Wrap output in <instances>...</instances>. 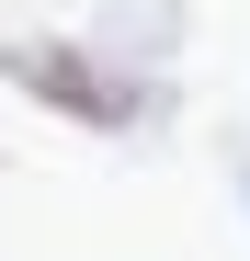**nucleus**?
Returning a JSON list of instances; mask_svg holds the SVG:
<instances>
[{"instance_id": "1", "label": "nucleus", "mask_w": 250, "mask_h": 261, "mask_svg": "<svg viewBox=\"0 0 250 261\" xmlns=\"http://www.w3.org/2000/svg\"><path fill=\"white\" fill-rule=\"evenodd\" d=\"M0 80L34 114H57L68 137H159L171 125V80H137L91 34H0Z\"/></svg>"}, {"instance_id": "2", "label": "nucleus", "mask_w": 250, "mask_h": 261, "mask_svg": "<svg viewBox=\"0 0 250 261\" xmlns=\"http://www.w3.org/2000/svg\"><path fill=\"white\" fill-rule=\"evenodd\" d=\"M91 46H103V57H125L137 80H171V46H182V0H103Z\"/></svg>"}, {"instance_id": "3", "label": "nucleus", "mask_w": 250, "mask_h": 261, "mask_svg": "<svg viewBox=\"0 0 250 261\" xmlns=\"http://www.w3.org/2000/svg\"><path fill=\"white\" fill-rule=\"evenodd\" d=\"M239 204H250V159H239Z\"/></svg>"}]
</instances>
